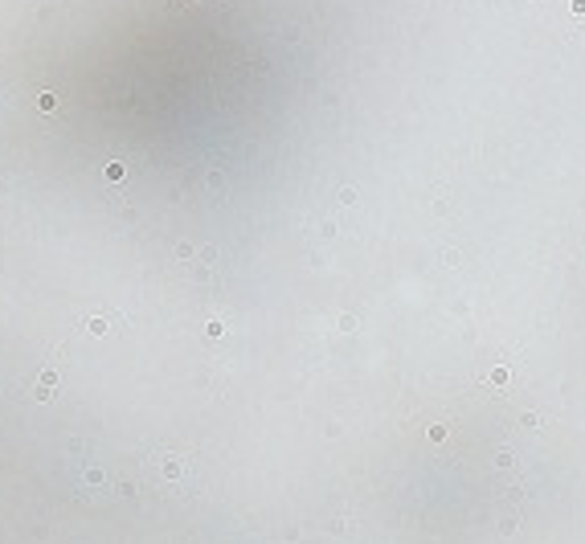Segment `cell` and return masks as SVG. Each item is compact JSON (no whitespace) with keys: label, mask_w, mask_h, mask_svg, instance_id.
Returning a JSON list of instances; mask_svg holds the SVG:
<instances>
[{"label":"cell","mask_w":585,"mask_h":544,"mask_svg":"<svg viewBox=\"0 0 585 544\" xmlns=\"http://www.w3.org/2000/svg\"><path fill=\"white\" fill-rule=\"evenodd\" d=\"M37 107H41V111H57V95H53V90L37 95Z\"/></svg>","instance_id":"obj_4"},{"label":"cell","mask_w":585,"mask_h":544,"mask_svg":"<svg viewBox=\"0 0 585 544\" xmlns=\"http://www.w3.org/2000/svg\"><path fill=\"white\" fill-rule=\"evenodd\" d=\"M53 393H57V373H53V364H49V368H41L37 385H33V397H37V401H49Z\"/></svg>","instance_id":"obj_1"},{"label":"cell","mask_w":585,"mask_h":544,"mask_svg":"<svg viewBox=\"0 0 585 544\" xmlns=\"http://www.w3.org/2000/svg\"><path fill=\"white\" fill-rule=\"evenodd\" d=\"M86 331H90V335H107L111 328H107V319H102V315H94V319H86Z\"/></svg>","instance_id":"obj_3"},{"label":"cell","mask_w":585,"mask_h":544,"mask_svg":"<svg viewBox=\"0 0 585 544\" xmlns=\"http://www.w3.org/2000/svg\"><path fill=\"white\" fill-rule=\"evenodd\" d=\"M86 483H90V487H94V483H102V471H98V467H90V471H86Z\"/></svg>","instance_id":"obj_6"},{"label":"cell","mask_w":585,"mask_h":544,"mask_svg":"<svg viewBox=\"0 0 585 544\" xmlns=\"http://www.w3.org/2000/svg\"><path fill=\"white\" fill-rule=\"evenodd\" d=\"M160 474H164V479H168V483H176V479H180V474H185V462H180V458H168V462H164V467H160Z\"/></svg>","instance_id":"obj_2"},{"label":"cell","mask_w":585,"mask_h":544,"mask_svg":"<svg viewBox=\"0 0 585 544\" xmlns=\"http://www.w3.org/2000/svg\"><path fill=\"white\" fill-rule=\"evenodd\" d=\"M573 13H585V0H573Z\"/></svg>","instance_id":"obj_7"},{"label":"cell","mask_w":585,"mask_h":544,"mask_svg":"<svg viewBox=\"0 0 585 544\" xmlns=\"http://www.w3.org/2000/svg\"><path fill=\"white\" fill-rule=\"evenodd\" d=\"M123 172H127V168H123L119 160H115V164H107V180H123Z\"/></svg>","instance_id":"obj_5"}]
</instances>
